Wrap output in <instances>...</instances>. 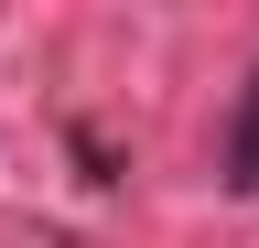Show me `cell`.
Segmentation results:
<instances>
[{
    "label": "cell",
    "mask_w": 259,
    "mask_h": 248,
    "mask_svg": "<svg viewBox=\"0 0 259 248\" xmlns=\"http://www.w3.org/2000/svg\"><path fill=\"white\" fill-rule=\"evenodd\" d=\"M227 183H238V194H259V76H248L238 119H227Z\"/></svg>",
    "instance_id": "1"
}]
</instances>
